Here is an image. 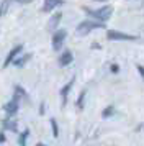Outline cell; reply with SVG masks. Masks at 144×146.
<instances>
[{
    "label": "cell",
    "mask_w": 144,
    "mask_h": 146,
    "mask_svg": "<svg viewBox=\"0 0 144 146\" xmlns=\"http://www.w3.org/2000/svg\"><path fill=\"white\" fill-rule=\"evenodd\" d=\"M65 36H67L65 30H57L54 33V36H52V48H54V51H61L62 49V43H64Z\"/></svg>",
    "instance_id": "cell-4"
},
{
    "label": "cell",
    "mask_w": 144,
    "mask_h": 146,
    "mask_svg": "<svg viewBox=\"0 0 144 146\" xmlns=\"http://www.w3.org/2000/svg\"><path fill=\"white\" fill-rule=\"evenodd\" d=\"M21 49H23V46H15L12 49V51H10V53H8V56H7V59H5V64H3V67H7V66H10V62H12L13 59H15V56H17V54L20 53V51H21Z\"/></svg>",
    "instance_id": "cell-6"
},
{
    "label": "cell",
    "mask_w": 144,
    "mask_h": 146,
    "mask_svg": "<svg viewBox=\"0 0 144 146\" xmlns=\"http://www.w3.org/2000/svg\"><path fill=\"white\" fill-rule=\"evenodd\" d=\"M2 141H5V135H3V133H0V143H2Z\"/></svg>",
    "instance_id": "cell-17"
},
{
    "label": "cell",
    "mask_w": 144,
    "mask_h": 146,
    "mask_svg": "<svg viewBox=\"0 0 144 146\" xmlns=\"http://www.w3.org/2000/svg\"><path fill=\"white\" fill-rule=\"evenodd\" d=\"M59 5H61V2H57V0H46L44 5H43V12H51Z\"/></svg>",
    "instance_id": "cell-7"
},
{
    "label": "cell",
    "mask_w": 144,
    "mask_h": 146,
    "mask_svg": "<svg viewBox=\"0 0 144 146\" xmlns=\"http://www.w3.org/2000/svg\"><path fill=\"white\" fill-rule=\"evenodd\" d=\"M26 59H28V58H21V59H18L17 62H15V64H17V66H21V64H23V62H25Z\"/></svg>",
    "instance_id": "cell-16"
},
{
    "label": "cell",
    "mask_w": 144,
    "mask_h": 146,
    "mask_svg": "<svg viewBox=\"0 0 144 146\" xmlns=\"http://www.w3.org/2000/svg\"><path fill=\"white\" fill-rule=\"evenodd\" d=\"M105 25L103 23H100V21H82L80 25L77 27V33L85 36V35H89L90 31L93 30H97V28H103Z\"/></svg>",
    "instance_id": "cell-2"
},
{
    "label": "cell",
    "mask_w": 144,
    "mask_h": 146,
    "mask_svg": "<svg viewBox=\"0 0 144 146\" xmlns=\"http://www.w3.org/2000/svg\"><path fill=\"white\" fill-rule=\"evenodd\" d=\"M36 146H44V145H43V143H38V145H36Z\"/></svg>",
    "instance_id": "cell-18"
},
{
    "label": "cell",
    "mask_w": 144,
    "mask_h": 146,
    "mask_svg": "<svg viewBox=\"0 0 144 146\" xmlns=\"http://www.w3.org/2000/svg\"><path fill=\"white\" fill-rule=\"evenodd\" d=\"M7 7H8V2H2V5H0V17H2V15L5 13Z\"/></svg>",
    "instance_id": "cell-13"
},
{
    "label": "cell",
    "mask_w": 144,
    "mask_h": 146,
    "mask_svg": "<svg viewBox=\"0 0 144 146\" xmlns=\"http://www.w3.org/2000/svg\"><path fill=\"white\" fill-rule=\"evenodd\" d=\"M106 38L111 41H131V40H136V36L128 33H121V31H116V30H108L106 31Z\"/></svg>",
    "instance_id": "cell-3"
},
{
    "label": "cell",
    "mask_w": 144,
    "mask_h": 146,
    "mask_svg": "<svg viewBox=\"0 0 144 146\" xmlns=\"http://www.w3.org/2000/svg\"><path fill=\"white\" fill-rule=\"evenodd\" d=\"M28 135H30V133L25 131L21 136H20V146H26V138H28Z\"/></svg>",
    "instance_id": "cell-11"
},
{
    "label": "cell",
    "mask_w": 144,
    "mask_h": 146,
    "mask_svg": "<svg viewBox=\"0 0 144 146\" xmlns=\"http://www.w3.org/2000/svg\"><path fill=\"white\" fill-rule=\"evenodd\" d=\"M85 12L90 15V17H95V18H97V20H100V23H102V21H106V20L111 17L113 8H111L110 5H105V7L97 8V10H90V8H87Z\"/></svg>",
    "instance_id": "cell-1"
},
{
    "label": "cell",
    "mask_w": 144,
    "mask_h": 146,
    "mask_svg": "<svg viewBox=\"0 0 144 146\" xmlns=\"http://www.w3.org/2000/svg\"><path fill=\"white\" fill-rule=\"evenodd\" d=\"M72 84H74V79L72 80H69L67 84H65V87H62V90H61V95H62V100H67V94H69V89L72 87Z\"/></svg>",
    "instance_id": "cell-9"
},
{
    "label": "cell",
    "mask_w": 144,
    "mask_h": 146,
    "mask_svg": "<svg viewBox=\"0 0 144 146\" xmlns=\"http://www.w3.org/2000/svg\"><path fill=\"white\" fill-rule=\"evenodd\" d=\"M59 62H61V66H69L72 62V53L71 51H64L62 56H61V59H59Z\"/></svg>",
    "instance_id": "cell-8"
},
{
    "label": "cell",
    "mask_w": 144,
    "mask_h": 146,
    "mask_svg": "<svg viewBox=\"0 0 144 146\" xmlns=\"http://www.w3.org/2000/svg\"><path fill=\"white\" fill-rule=\"evenodd\" d=\"M59 20H61V15H56V17L49 21V28H56V23H57Z\"/></svg>",
    "instance_id": "cell-12"
},
{
    "label": "cell",
    "mask_w": 144,
    "mask_h": 146,
    "mask_svg": "<svg viewBox=\"0 0 144 146\" xmlns=\"http://www.w3.org/2000/svg\"><path fill=\"white\" fill-rule=\"evenodd\" d=\"M5 126H7V128H10L12 131H15V130H17V121H12V120L8 118L5 121Z\"/></svg>",
    "instance_id": "cell-10"
},
{
    "label": "cell",
    "mask_w": 144,
    "mask_h": 146,
    "mask_svg": "<svg viewBox=\"0 0 144 146\" xmlns=\"http://www.w3.org/2000/svg\"><path fill=\"white\" fill-rule=\"evenodd\" d=\"M111 113H113V107H108V108L103 112V117H108V115H111Z\"/></svg>",
    "instance_id": "cell-15"
},
{
    "label": "cell",
    "mask_w": 144,
    "mask_h": 146,
    "mask_svg": "<svg viewBox=\"0 0 144 146\" xmlns=\"http://www.w3.org/2000/svg\"><path fill=\"white\" fill-rule=\"evenodd\" d=\"M51 123H52V131H54V136H57L59 133H57V123H56V120H51Z\"/></svg>",
    "instance_id": "cell-14"
},
{
    "label": "cell",
    "mask_w": 144,
    "mask_h": 146,
    "mask_svg": "<svg viewBox=\"0 0 144 146\" xmlns=\"http://www.w3.org/2000/svg\"><path fill=\"white\" fill-rule=\"evenodd\" d=\"M17 110H18V97L15 95V97H13V99L5 105V112L12 117V115H15V113H17Z\"/></svg>",
    "instance_id": "cell-5"
}]
</instances>
